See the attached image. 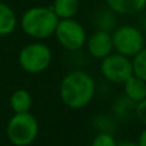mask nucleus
<instances>
[{"label": "nucleus", "mask_w": 146, "mask_h": 146, "mask_svg": "<svg viewBox=\"0 0 146 146\" xmlns=\"http://www.w3.org/2000/svg\"><path fill=\"white\" fill-rule=\"evenodd\" d=\"M80 8L79 0H54L52 9L60 19L74 18Z\"/></svg>", "instance_id": "obj_13"}, {"label": "nucleus", "mask_w": 146, "mask_h": 146, "mask_svg": "<svg viewBox=\"0 0 146 146\" xmlns=\"http://www.w3.org/2000/svg\"><path fill=\"white\" fill-rule=\"evenodd\" d=\"M100 71L108 82L114 84H123L133 75L132 60L123 54L113 52L101 60Z\"/></svg>", "instance_id": "obj_7"}, {"label": "nucleus", "mask_w": 146, "mask_h": 146, "mask_svg": "<svg viewBox=\"0 0 146 146\" xmlns=\"http://www.w3.org/2000/svg\"><path fill=\"white\" fill-rule=\"evenodd\" d=\"M114 52L132 58L145 47L142 31L132 25H121L111 33Z\"/></svg>", "instance_id": "obj_5"}, {"label": "nucleus", "mask_w": 146, "mask_h": 146, "mask_svg": "<svg viewBox=\"0 0 146 146\" xmlns=\"http://www.w3.org/2000/svg\"><path fill=\"white\" fill-rule=\"evenodd\" d=\"M58 93L65 106L72 110H80L88 106L93 100L96 84L88 72L74 70L62 78Z\"/></svg>", "instance_id": "obj_1"}, {"label": "nucleus", "mask_w": 146, "mask_h": 146, "mask_svg": "<svg viewBox=\"0 0 146 146\" xmlns=\"http://www.w3.org/2000/svg\"><path fill=\"white\" fill-rule=\"evenodd\" d=\"M60 45L67 50H79L86 45L87 31L84 26L75 18L60 19L54 31Z\"/></svg>", "instance_id": "obj_6"}, {"label": "nucleus", "mask_w": 146, "mask_h": 146, "mask_svg": "<svg viewBox=\"0 0 146 146\" xmlns=\"http://www.w3.org/2000/svg\"><path fill=\"white\" fill-rule=\"evenodd\" d=\"M18 18L11 5L0 1V36H8L14 33Z\"/></svg>", "instance_id": "obj_12"}, {"label": "nucleus", "mask_w": 146, "mask_h": 146, "mask_svg": "<svg viewBox=\"0 0 146 146\" xmlns=\"http://www.w3.org/2000/svg\"><path fill=\"white\" fill-rule=\"evenodd\" d=\"M86 47L88 53L93 58H97V60L105 58L106 56L111 54L114 52L111 33L108 30L98 29L89 38H87Z\"/></svg>", "instance_id": "obj_8"}, {"label": "nucleus", "mask_w": 146, "mask_h": 146, "mask_svg": "<svg viewBox=\"0 0 146 146\" xmlns=\"http://www.w3.org/2000/svg\"><path fill=\"white\" fill-rule=\"evenodd\" d=\"M118 141L115 140L111 133L109 132H101L93 138L91 146H116Z\"/></svg>", "instance_id": "obj_15"}, {"label": "nucleus", "mask_w": 146, "mask_h": 146, "mask_svg": "<svg viewBox=\"0 0 146 146\" xmlns=\"http://www.w3.org/2000/svg\"><path fill=\"white\" fill-rule=\"evenodd\" d=\"M53 53L43 41L36 40L25 45L18 53V65L27 74H40L50 66Z\"/></svg>", "instance_id": "obj_4"}, {"label": "nucleus", "mask_w": 146, "mask_h": 146, "mask_svg": "<svg viewBox=\"0 0 146 146\" xmlns=\"http://www.w3.org/2000/svg\"><path fill=\"white\" fill-rule=\"evenodd\" d=\"M135 115H136V118L146 127V98L142 100L141 102H138V104H136Z\"/></svg>", "instance_id": "obj_16"}, {"label": "nucleus", "mask_w": 146, "mask_h": 146, "mask_svg": "<svg viewBox=\"0 0 146 146\" xmlns=\"http://www.w3.org/2000/svg\"><path fill=\"white\" fill-rule=\"evenodd\" d=\"M124 86V96L129 98L132 102L138 104L146 98V82L141 78L132 75L123 83Z\"/></svg>", "instance_id": "obj_10"}, {"label": "nucleus", "mask_w": 146, "mask_h": 146, "mask_svg": "<svg viewBox=\"0 0 146 146\" xmlns=\"http://www.w3.org/2000/svg\"><path fill=\"white\" fill-rule=\"evenodd\" d=\"M34 100L31 93L27 89L19 88L16 89L13 93L11 94L9 98V106L13 114H21V113H30L31 108H33Z\"/></svg>", "instance_id": "obj_11"}, {"label": "nucleus", "mask_w": 146, "mask_h": 146, "mask_svg": "<svg viewBox=\"0 0 146 146\" xmlns=\"http://www.w3.org/2000/svg\"><path fill=\"white\" fill-rule=\"evenodd\" d=\"M116 146H138V145H137V142H135V141L124 140V141H119V142H116Z\"/></svg>", "instance_id": "obj_18"}, {"label": "nucleus", "mask_w": 146, "mask_h": 146, "mask_svg": "<svg viewBox=\"0 0 146 146\" xmlns=\"http://www.w3.org/2000/svg\"><path fill=\"white\" fill-rule=\"evenodd\" d=\"M60 21L52 7H31L22 13L19 25L27 36L35 40H44L54 35L57 23Z\"/></svg>", "instance_id": "obj_2"}, {"label": "nucleus", "mask_w": 146, "mask_h": 146, "mask_svg": "<svg viewBox=\"0 0 146 146\" xmlns=\"http://www.w3.org/2000/svg\"><path fill=\"white\" fill-rule=\"evenodd\" d=\"M137 145L138 146H146V127H145V129L140 133V136H138Z\"/></svg>", "instance_id": "obj_17"}, {"label": "nucleus", "mask_w": 146, "mask_h": 146, "mask_svg": "<svg viewBox=\"0 0 146 146\" xmlns=\"http://www.w3.org/2000/svg\"><path fill=\"white\" fill-rule=\"evenodd\" d=\"M110 12L121 16H132L146 8V0H105Z\"/></svg>", "instance_id": "obj_9"}, {"label": "nucleus", "mask_w": 146, "mask_h": 146, "mask_svg": "<svg viewBox=\"0 0 146 146\" xmlns=\"http://www.w3.org/2000/svg\"><path fill=\"white\" fill-rule=\"evenodd\" d=\"M5 133L14 146H29L39 135L38 119L31 113L13 114L7 123Z\"/></svg>", "instance_id": "obj_3"}, {"label": "nucleus", "mask_w": 146, "mask_h": 146, "mask_svg": "<svg viewBox=\"0 0 146 146\" xmlns=\"http://www.w3.org/2000/svg\"><path fill=\"white\" fill-rule=\"evenodd\" d=\"M133 75L146 82V47H143L136 56L132 57Z\"/></svg>", "instance_id": "obj_14"}]
</instances>
